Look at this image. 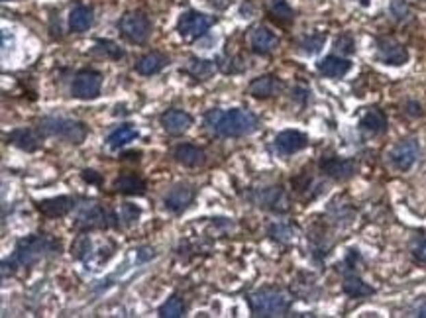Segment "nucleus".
<instances>
[{
  "label": "nucleus",
  "instance_id": "24",
  "mask_svg": "<svg viewBox=\"0 0 426 318\" xmlns=\"http://www.w3.org/2000/svg\"><path fill=\"white\" fill-rule=\"evenodd\" d=\"M114 191L122 193V195H144L146 193V181L138 175H120L114 181Z\"/></svg>",
  "mask_w": 426,
  "mask_h": 318
},
{
  "label": "nucleus",
  "instance_id": "25",
  "mask_svg": "<svg viewBox=\"0 0 426 318\" xmlns=\"http://www.w3.org/2000/svg\"><path fill=\"white\" fill-rule=\"evenodd\" d=\"M342 291L352 299H364V297H371L375 293V289L358 275H348L342 283Z\"/></svg>",
  "mask_w": 426,
  "mask_h": 318
},
{
  "label": "nucleus",
  "instance_id": "34",
  "mask_svg": "<svg viewBox=\"0 0 426 318\" xmlns=\"http://www.w3.org/2000/svg\"><path fill=\"white\" fill-rule=\"evenodd\" d=\"M140 215H142V210H140L136 204L126 203V204H122V208H120V218L124 220V224H126V226H132V224H136V222H138V218H140Z\"/></svg>",
  "mask_w": 426,
  "mask_h": 318
},
{
  "label": "nucleus",
  "instance_id": "17",
  "mask_svg": "<svg viewBox=\"0 0 426 318\" xmlns=\"http://www.w3.org/2000/svg\"><path fill=\"white\" fill-rule=\"evenodd\" d=\"M8 142L22 151H38L44 145V138L34 128H16L8 134Z\"/></svg>",
  "mask_w": 426,
  "mask_h": 318
},
{
  "label": "nucleus",
  "instance_id": "8",
  "mask_svg": "<svg viewBox=\"0 0 426 318\" xmlns=\"http://www.w3.org/2000/svg\"><path fill=\"white\" fill-rule=\"evenodd\" d=\"M110 220H116V217L112 212H108L106 208H103L101 204H87L81 215L77 217L75 222V228L77 230H101V228H108L112 222Z\"/></svg>",
  "mask_w": 426,
  "mask_h": 318
},
{
  "label": "nucleus",
  "instance_id": "15",
  "mask_svg": "<svg viewBox=\"0 0 426 318\" xmlns=\"http://www.w3.org/2000/svg\"><path fill=\"white\" fill-rule=\"evenodd\" d=\"M283 81L275 75H262L258 79H253L248 87V93L255 99H271V97H277L283 93Z\"/></svg>",
  "mask_w": 426,
  "mask_h": 318
},
{
  "label": "nucleus",
  "instance_id": "19",
  "mask_svg": "<svg viewBox=\"0 0 426 318\" xmlns=\"http://www.w3.org/2000/svg\"><path fill=\"white\" fill-rule=\"evenodd\" d=\"M36 208L47 218H61L67 217L75 208V199L71 197H53L36 203Z\"/></svg>",
  "mask_w": 426,
  "mask_h": 318
},
{
  "label": "nucleus",
  "instance_id": "27",
  "mask_svg": "<svg viewBox=\"0 0 426 318\" xmlns=\"http://www.w3.org/2000/svg\"><path fill=\"white\" fill-rule=\"evenodd\" d=\"M136 138H138V130L134 126H130V124H122L114 132H110V136L106 138V142H108V147L120 149V147H124L126 144L134 142Z\"/></svg>",
  "mask_w": 426,
  "mask_h": 318
},
{
  "label": "nucleus",
  "instance_id": "35",
  "mask_svg": "<svg viewBox=\"0 0 426 318\" xmlns=\"http://www.w3.org/2000/svg\"><path fill=\"white\" fill-rule=\"evenodd\" d=\"M389 10H391L393 18L399 20V22H403V20H407L411 16V8H409V4L405 0H391Z\"/></svg>",
  "mask_w": 426,
  "mask_h": 318
},
{
  "label": "nucleus",
  "instance_id": "11",
  "mask_svg": "<svg viewBox=\"0 0 426 318\" xmlns=\"http://www.w3.org/2000/svg\"><path fill=\"white\" fill-rule=\"evenodd\" d=\"M273 145L279 156H293L309 145V138L299 130H283L275 136Z\"/></svg>",
  "mask_w": 426,
  "mask_h": 318
},
{
  "label": "nucleus",
  "instance_id": "37",
  "mask_svg": "<svg viewBox=\"0 0 426 318\" xmlns=\"http://www.w3.org/2000/svg\"><path fill=\"white\" fill-rule=\"evenodd\" d=\"M412 258L418 261V263H426V238L418 240V242L412 246Z\"/></svg>",
  "mask_w": 426,
  "mask_h": 318
},
{
  "label": "nucleus",
  "instance_id": "32",
  "mask_svg": "<svg viewBox=\"0 0 426 318\" xmlns=\"http://www.w3.org/2000/svg\"><path fill=\"white\" fill-rule=\"evenodd\" d=\"M324 42H326V38H324L323 34H310V36H307V38H303V40H301L299 47H301V51H303V53H309V56H312V53H318V51L323 49Z\"/></svg>",
  "mask_w": 426,
  "mask_h": 318
},
{
  "label": "nucleus",
  "instance_id": "12",
  "mask_svg": "<svg viewBox=\"0 0 426 318\" xmlns=\"http://www.w3.org/2000/svg\"><path fill=\"white\" fill-rule=\"evenodd\" d=\"M377 58L385 65H405L409 61V51L403 44H399L391 38L377 40Z\"/></svg>",
  "mask_w": 426,
  "mask_h": 318
},
{
  "label": "nucleus",
  "instance_id": "23",
  "mask_svg": "<svg viewBox=\"0 0 426 318\" xmlns=\"http://www.w3.org/2000/svg\"><path fill=\"white\" fill-rule=\"evenodd\" d=\"M360 128L371 136H379L383 132H387V116L383 114L379 108H371L360 120Z\"/></svg>",
  "mask_w": 426,
  "mask_h": 318
},
{
  "label": "nucleus",
  "instance_id": "41",
  "mask_svg": "<svg viewBox=\"0 0 426 318\" xmlns=\"http://www.w3.org/2000/svg\"><path fill=\"white\" fill-rule=\"evenodd\" d=\"M212 2H216V0H212Z\"/></svg>",
  "mask_w": 426,
  "mask_h": 318
},
{
  "label": "nucleus",
  "instance_id": "38",
  "mask_svg": "<svg viewBox=\"0 0 426 318\" xmlns=\"http://www.w3.org/2000/svg\"><path fill=\"white\" fill-rule=\"evenodd\" d=\"M405 108H407L405 112H407L409 116H414V118H416V116L425 114V112H423V106H421L418 102H412V101L407 102V106H405Z\"/></svg>",
  "mask_w": 426,
  "mask_h": 318
},
{
  "label": "nucleus",
  "instance_id": "31",
  "mask_svg": "<svg viewBox=\"0 0 426 318\" xmlns=\"http://www.w3.org/2000/svg\"><path fill=\"white\" fill-rule=\"evenodd\" d=\"M269 236H271L273 240L281 242V244H289V242H293L295 240L297 230H295L291 224L279 222V224H273V226L269 228Z\"/></svg>",
  "mask_w": 426,
  "mask_h": 318
},
{
  "label": "nucleus",
  "instance_id": "22",
  "mask_svg": "<svg viewBox=\"0 0 426 318\" xmlns=\"http://www.w3.org/2000/svg\"><path fill=\"white\" fill-rule=\"evenodd\" d=\"M167 63H169L167 56H163L160 51H149L144 58L138 59L136 71L144 75V77H151V75H158L160 71H163L167 67Z\"/></svg>",
  "mask_w": 426,
  "mask_h": 318
},
{
  "label": "nucleus",
  "instance_id": "18",
  "mask_svg": "<svg viewBox=\"0 0 426 318\" xmlns=\"http://www.w3.org/2000/svg\"><path fill=\"white\" fill-rule=\"evenodd\" d=\"M250 45L251 49L260 56H267L271 53L277 45H279V38L265 26H255L250 34Z\"/></svg>",
  "mask_w": 426,
  "mask_h": 318
},
{
  "label": "nucleus",
  "instance_id": "28",
  "mask_svg": "<svg viewBox=\"0 0 426 318\" xmlns=\"http://www.w3.org/2000/svg\"><path fill=\"white\" fill-rule=\"evenodd\" d=\"M185 71L192 75L195 79H201V81H205L208 79L212 73L216 71V65H214V61H208V59H197V58H191L189 59V65H187V69Z\"/></svg>",
  "mask_w": 426,
  "mask_h": 318
},
{
  "label": "nucleus",
  "instance_id": "40",
  "mask_svg": "<svg viewBox=\"0 0 426 318\" xmlns=\"http://www.w3.org/2000/svg\"><path fill=\"white\" fill-rule=\"evenodd\" d=\"M414 317H423L426 318V303H423L416 310H414Z\"/></svg>",
  "mask_w": 426,
  "mask_h": 318
},
{
  "label": "nucleus",
  "instance_id": "21",
  "mask_svg": "<svg viewBox=\"0 0 426 318\" xmlns=\"http://www.w3.org/2000/svg\"><path fill=\"white\" fill-rule=\"evenodd\" d=\"M316 67H318V71L324 77H328V79H340V77H344L346 73L352 69V63L348 59L338 58V56H328V58L321 59Z\"/></svg>",
  "mask_w": 426,
  "mask_h": 318
},
{
  "label": "nucleus",
  "instance_id": "1",
  "mask_svg": "<svg viewBox=\"0 0 426 318\" xmlns=\"http://www.w3.org/2000/svg\"><path fill=\"white\" fill-rule=\"evenodd\" d=\"M205 124L210 132L221 138H244L258 130V116L244 108L232 110H208L205 114Z\"/></svg>",
  "mask_w": 426,
  "mask_h": 318
},
{
  "label": "nucleus",
  "instance_id": "30",
  "mask_svg": "<svg viewBox=\"0 0 426 318\" xmlns=\"http://www.w3.org/2000/svg\"><path fill=\"white\" fill-rule=\"evenodd\" d=\"M269 14L273 16L281 24H291L295 18L293 8L287 4V0H271L269 4Z\"/></svg>",
  "mask_w": 426,
  "mask_h": 318
},
{
  "label": "nucleus",
  "instance_id": "36",
  "mask_svg": "<svg viewBox=\"0 0 426 318\" xmlns=\"http://www.w3.org/2000/svg\"><path fill=\"white\" fill-rule=\"evenodd\" d=\"M334 47H336V51H340V53L350 56V53H353V49H355V42H353V38L350 34H344V36H340L338 40H336Z\"/></svg>",
  "mask_w": 426,
  "mask_h": 318
},
{
  "label": "nucleus",
  "instance_id": "10",
  "mask_svg": "<svg viewBox=\"0 0 426 318\" xmlns=\"http://www.w3.org/2000/svg\"><path fill=\"white\" fill-rule=\"evenodd\" d=\"M253 203L258 206H262L265 210H271V212H289L291 208V201H289V195L283 187H265L260 188L253 193Z\"/></svg>",
  "mask_w": 426,
  "mask_h": 318
},
{
  "label": "nucleus",
  "instance_id": "14",
  "mask_svg": "<svg viewBox=\"0 0 426 318\" xmlns=\"http://www.w3.org/2000/svg\"><path fill=\"white\" fill-rule=\"evenodd\" d=\"M160 122H162L163 130L167 132L169 136H183L192 126V116L185 110L171 108V110H167L160 116Z\"/></svg>",
  "mask_w": 426,
  "mask_h": 318
},
{
  "label": "nucleus",
  "instance_id": "4",
  "mask_svg": "<svg viewBox=\"0 0 426 318\" xmlns=\"http://www.w3.org/2000/svg\"><path fill=\"white\" fill-rule=\"evenodd\" d=\"M40 132H44L47 136H53V138H59L67 144L81 145L87 140L88 128L79 120L47 116V118H42V122H40Z\"/></svg>",
  "mask_w": 426,
  "mask_h": 318
},
{
  "label": "nucleus",
  "instance_id": "7",
  "mask_svg": "<svg viewBox=\"0 0 426 318\" xmlns=\"http://www.w3.org/2000/svg\"><path fill=\"white\" fill-rule=\"evenodd\" d=\"M101 87H103V75L99 71L85 69L75 75L71 95L79 101H92L101 95Z\"/></svg>",
  "mask_w": 426,
  "mask_h": 318
},
{
  "label": "nucleus",
  "instance_id": "20",
  "mask_svg": "<svg viewBox=\"0 0 426 318\" xmlns=\"http://www.w3.org/2000/svg\"><path fill=\"white\" fill-rule=\"evenodd\" d=\"M173 158H175L177 163H181L185 167H201V165H205L206 161L205 151L192 144L177 145L173 149Z\"/></svg>",
  "mask_w": 426,
  "mask_h": 318
},
{
  "label": "nucleus",
  "instance_id": "33",
  "mask_svg": "<svg viewBox=\"0 0 426 318\" xmlns=\"http://www.w3.org/2000/svg\"><path fill=\"white\" fill-rule=\"evenodd\" d=\"M97 49H99L101 53H104V56H108V58L112 59L124 58V49H122L118 44H114V42H110V40H99V42H97Z\"/></svg>",
  "mask_w": 426,
  "mask_h": 318
},
{
  "label": "nucleus",
  "instance_id": "5",
  "mask_svg": "<svg viewBox=\"0 0 426 318\" xmlns=\"http://www.w3.org/2000/svg\"><path fill=\"white\" fill-rule=\"evenodd\" d=\"M212 24H214L212 16H206L203 12H197V10H189V12H183L179 18L177 32L183 40L192 42V40H199L201 36H205Z\"/></svg>",
  "mask_w": 426,
  "mask_h": 318
},
{
  "label": "nucleus",
  "instance_id": "3",
  "mask_svg": "<svg viewBox=\"0 0 426 318\" xmlns=\"http://www.w3.org/2000/svg\"><path fill=\"white\" fill-rule=\"evenodd\" d=\"M55 252H59V244L49 236H28L16 244L12 261L18 267H32Z\"/></svg>",
  "mask_w": 426,
  "mask_h": 318
},
{
  "label": "nucleus",
  "instance_id": "39",
  "mask_svg": "<svg viewBox=\"0 0 426 318\" xmlns=\"http://www.w3.org/2000/svg\"><path fill=\"white\" fill-rule=\"evenodd\" d=\"M83 179H85L87 183H101V175L97 173V171H90V169H85V171H83Z\"/></svg>",
  "mask_w": 426,
  "mask_h": 318
},
{
  "label": "nucleus",
  "instance_id": "13",
  "mask_svg": "<svg viewBox=\"0 0 426 318\" xmlns=\"http://www.w3.org/2000/svg\"><path fill=\"white\" fill-rule=\"evenodd\" d=\"M321 171L330 179H336V181H346L355 175L358 171V163L353 159H344V158H324L321 161Z\"/></svg>",
  "mask_w": 426,
  "mask_h": 318
},
{
  "label": "nucleus",
  "instance_id": "9",
  "mask_svg": "<svg viewBox=\"0 0 426 318\" xmlns=\"http://www.w3.org/2000/svg\"><path fill=\"white\" fill-rule=\"evenodd\" d=\"M421 156V145L414 138L401 140L399 144L393 145V149L389 151V161L397 171H409L412 165L418 161Z\"/></svg>",
  "mask_w": 426,
  "mask_h": 318
},
{
  "label": "nucleus",
  "instance_id": "6",
  "mask_svg": "<svg viewBox=\"0 0 426 318\" xmlns=\"http://www.w3.org/2000/svg\"><path fill=\"white\" fill-rule=\"evenodd\" d=\"M118 28L122 32V36L132 42V44H146L149 34H151V24L147 20V16L142 12H128L120 18Z\"/></svg>",
  "mask_w": 426,
  "mask_h": 318
},
{
  "label": "nucleus",
  "instance_id": "16",
  "mask_svg": "<svg viewBox=\"0 0 426 318\" xmlns=\"http://www.w3.org/2000/svg\"><path fill=\"white\" fill-rule=\"evenodd\" d=\"M195 199V188L191 185H185V183H179L175 187L171 188L167 195H165V208L171 210V212H183L185 208H189V204L192 203Z\"/></svg>",
  "mask_w": 426,
  "mask_h": 318
},
{
  "label": "nucleus",
  "instance_id": "26",
  "mask_svg": "<svg viewBox=\"0 0 426 318\" xmlns=\"http://www.w3.org/2000/svg\"><path fill=\"white\" fill-rule=\"evenodd\" d=\"M92 22H95V16H92V10L88 6L81 4V6H75L73 10L69 12V28H71V32H77V34L87 32L92 26Z\"/></svg>",
  "mask_w": 426,
  "mask_h": 318
},
{
  "label": "nucleus",
  "instance_id": "29",
  "mask_svg": "<svg viewBox=\"0 0 426 318\" xmlns=\"http://www.w3.org/2000/svg\"><path fill=\"white\" fill-rule=\"evenodd\" d=\"M187 306H185V301L179 297V295H173L169 297L165 303L160 306V317L163 318H181L185 315Z\"/></svg>",
  "mask_w": 426,
  "mask_h": 318
},
{
  "label": "nucleus",
  "instance_id": "2",
  "mask_svg": "<svg viewBox=\"0 0 426 318\" xmlns=\"http://www.w3.org/2000/svg\"><path fill=\"white\" fill-rule=\"evenodd\" d=\"M250 308L255 317H283L291 308V297L279 287H262L250 295Z\"/></svg>",
  "mask_w": 426,
  "mask_h": 318
}]
</instances>
